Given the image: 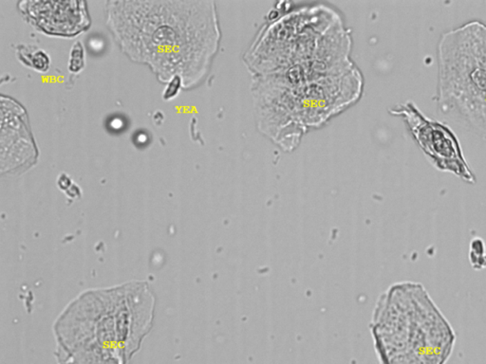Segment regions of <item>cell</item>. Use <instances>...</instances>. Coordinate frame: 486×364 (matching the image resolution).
Wrapping results in <instances>:
<instances>
[{
  "label": "cell",
  "mask_w": 486,
  "mask_h": 364,
  "mask_svg": "<svg viewBox=\"0 0 486 364\" xmlns=\"http://www.w3.org/2000/svg\"><path fill=\"white\" fill-rule=\"evenodd\" d=\"M19 9L30 25L50 37H77L91 25L84 1H20Z\"/></svg>",
  "instance_id": "cell-7"
},
{
  "label": "cell",
  "mask_w": 486,
  "mask_h": 364,
  "mask_svg": "<svg viewBox=\"0 0 486 364\" xmlns=\"http://www.w3.org/2000/svg\"><path fill=\"white\" fill-rule=\"evenodd\" d=\"M469 260L470 264L475 270L486 267L485 243L480 237H476L470 242Z\"/></svg>",
  "instance_id": "cell-9"
},
{
  "label": "cell",
  "mask_w": 486,
  "mask_h": 364,
  "mask_svg": "<svg viewBox=\"0 0 486 364\" xmlns=\"http://www.w3.org/2000/svg\"><path fill=\"white\" fill-rule=\"evenodd\" d=\"M184 88V83L181 77H174L173 79L167 83L166 90L164 91V100L168 101L176 97L179 94V90Z\"/></svg>",
  "instance_id": "cell-11"
},
{
  "label": "cell",
  "mask_w": 486,
  "mask_h": 364,
  "mask_svg": "<svg viewBox=\"0 0 486 364\" xmlns=\"http://www.w3.org/2000/svg\"><path fill=\"white\" fill-rule=\"evenodd\" d=\"M106 24L122 52L148 65L162 83H201L219 50L214 1H108Z\"/></svg>",
  "instance_id": "cell-1"
},
{
  "label": "cell",
  "mask_w": 486,
  "mask_h": 364,
  "mask_svg": "<svg viewBox=\"0 0 486 364\" xmlns=\"http://www.w3.org/2000/svg\"><path fill=\"white\" fill-rule=\"evenodd\" d=\"M124 128V121L123 119L113 118V120L110 121V128L113 130H120L121 128Z\"/></svg>",
  "instance_id": "cell-12"
},
{
  "label": "cell",
  "mask_w": 486,
  "mask_h": 364,
  "mask_svg": "<svg viewBox=\"0 0 486 364\" xmlns=\"http://www.w3.org/2000/svg\"><path fill=\"white\" fill-rule=\"evenodd\" d=\"M19 60L27 67L38 72H47L50 65V58L43 50L37 49L32 45H19L17 47Z\"/></svg>",
  "instance_id": "cell-8"
},
{
  "label": "cell",
  "mask_w": 486,
  "mask_h": 364,
  "mask_svg": "<svg viewBox=\"0 0 486 364\" xmlns=\"http://www.w3.org/2000/svg\"><path fill=\"white\" fill-rule=\"evenodd\" d=\"M438 54L440 110L486 138V25L470 22L447 32Z\"/></svg>",
  "instance_id": "cell-5"
},
{
  "label": "cell",
  "mask_w": 486,
  "mask_h": 364,
  "mask_svg": "<svg viewBox=\"0 0 486 364\" xmlns=\"http://www.w3.org/2000/svg\"><path fill=\"white\" fill-rule=\"evenodd\" d=\"M351 30L324 4L293 8L269 19L244 53L253 76L270 74L331 53L351 52Z\"/></svg>",
  "instance_id": "cell-4"
},
{
  "label": "cell",
  "mask_w": 486,
  "mask_h": 364,
  "mask_svg": "<svg viewBox=\"0 0 486 364\" xmlns=\"http://www.w3.org/2000/svg\"><path fill=\"white\" fill-rule=\"evenodd\" d=\"M363 88V75L354 63L322 77L292 85L269 76H253L257 128L283 150L292 151L304 134L325 125L358 102Z\"/></svg>",
  "instance_id": "cell-2"
},
{
  "label": "cell",
  "mask_w": 486,
  "mask_h": 364,
  "mask_svg": "<svg viewBox=\"0 0 486 364\" xmlns=\"http://www.w3.org/2000/svg\"><path fill=\"white\" fill-rule=\"evenodd\" d=\"M380 364H445L455 334L427 290L391 285L377 301L371 325Z\"/></svg>",
  "instance_id": "cell-3"
},
{
  "label": "cell",
  "mask_w": 486,
  "mask_h": 364,
  "mask_svg": "<svg viewBox=\"0 0 486 364\" xmlns=\"http://www.w3.org/2000/svg\"><path fill=\"white\" fill-rule=\"evenodd\" d=\"M391 113L405 119L417 143L438 168L452 172L470 183L474 181L459 144L447 128L425 118L411 103L397 106Z\"/></svg>",
  "instance_id": "cell-6"
},
{
  "label": "cell",
  "mask_w": 486,
  "mask_h": 364,
  "mask_svg": "<svg viewBox=\"0 0 486 364\" xmlns=\"http://www.w3.org/2000/svg\"><path fill=\"white\" fill-rule=\"evenodd\" d=\"M68 61V72L73 74H77L85 68V50L80 41H76L73 44Z\"/></svg>",
  "instance_id": "cell-10"
}]
</instances>
